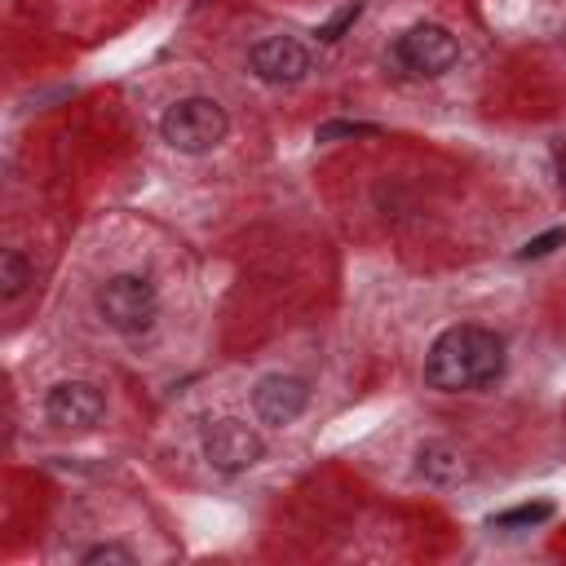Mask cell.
I'll use <instances>...</instances> for the list:
<instances>
[{"instance_id":"cell-1","label":"cell","mask_w":566,"mask_h":566,"mask_svg":"<svg viewBox=\"0 0 566 566\" xmlns=\"http://www.w3.org/2000/svg\"><path fill=\"white\" fill-rule=\"evenodd\" d=\"M504 371V340L478 323H460L447 327L424 358V380L442 394H460V389H482L491 380H500Z\"/></svg>"},{"instance_id":"cell-2","label":"cell","mask_w":566,"mask_h":566,"mask_svg":"<svg viewBox=\"0 0 566 566\" xmlns=\"http://www.w3.org/2000/svg\"><path fill=\"white\" fill-rule=\"evenodd\" d=\"M226 128H230V119H226L221 102H212V97H181V102L168 106L164 119H159L164 142H168L172 150H181V155H203V150H212V146L226 137Z\"/></svg>"},{"instance_id":"cell-3","label":"cell","mask_w":566,"mask_h":566,"mask_svg":"<svg viewBox=\"0 0 566 566\" xmlns=\"http://www.w3.org/2000/svg\"><path fill=\"white\" fill-rule=\"evenodd\" d=\"M97 314L106 327L133 336V332H146L159 314V296H155V283L142 279V274H115L97 287Z\"/></svg>"},{"instance_id":"cell-4","label":"cell","mask_w":566,"mask_h":566,"mask_svg":"<svg viewBox=\"0 0 566 566\" xmlns=\"http://www.w3.org/2000/svg\"><path fill=\"white\" fill-rule=\"evenodd\" d=\"M394 57H398V66H402L407 75H442V71L455 66L460 44H455V35H451L447 27L420 22V27H411V31L398 35Z\"/></svg>"},{"instance_id":"cell-5","label":"cell","mask_w":566,"mask_h":566,"mask_svg":"<svg viewBox=\"0 0 566 566\" xmlns=\"http://www.w3.org/2000/svg\"><path fill=\"white\" fill-rule=\"evenodd\" d=\"M261 451H265L261 433H256L252 424H243V420H217V424L203 429V455H208L212 469H221V473H243V469H252V464L261 460Z\"/></svg>"},{"instance_id":"cell-6","label":"cell","mask_w":566,"mask_h":566,"mask_svg":"<svg viewBox=\"0 0 566 566\" xmlns=\"http://www.w3.org/2000/svg\"><path fill=\"white\" fill-rule=\"evenodd\" d=\"M248 62H252L256 80H265V84H296V80L310 75V49L296 35H265V40H256Z\"/></svg>"},{"instance_id":"cell-7","label":"cell","mask_w":566,"mask_h":566,"mask_svg":"<svg viewBox=\"0 0 566 566\" xmlns=\"http://www.w3.org/2000/svg\"><path fill=\"white\" fill-rule=\"evenodd\" d=\"M44 416H49L57 429H93V424L106 416V402H102V394H97L88 380H62V385L49 389Z\"/></svg>"},{"instance_id":"cell-8","label":"cell","mask_w":566,"mask_h":566,"mask_svg":"<svg viewBox=\"0 0 566 566\" xmlns=\"http://www.w3.org/2000/svg\"><path fill=\"white\" fill-rule=\"evenodd\" d=\"M305 402H310V389H305L301 376L274 371V376H265V380L252 389V407H256L261 424H292V420L305 411Z\"/></svg>"},{"instance_id":"cell-9","label":"cell","mask_w":566,"mask_h":566,"mask_svg":"<svg viewBox=\"0 0 566 566\" xmlns=\"http://www.w3.org/2000/svg\"><path fill=\"white\" fill-rule=\"evenodd\" d=\"M416 473L429 478V482L451 486V482L469 478V464H464V455H460L451 442H424V447L416 451Z\"/></svg>"},{"instance_id":"cell-10","label":"cell","mask_w":566,"mask_h":566,"mask_svg":"<svg viewBox=\"0 0 566 566\" xmlns=\"http://www.w3.org/2000/svg\"><path fill=\"white\" fill-rule=\"evenodd\" d=\"M27 283H31V261L18 248H4L0 252V296L13 301V296L27 292Z\"/></svg>"},{"instance_id":"cell-11","label":"cell","mask_w":566,"mask_h":566,"mask_svg":"<svg viewBox=\"0 0 566 566\" xmlns=\"http://www.w3.org/2000/svg\"><path fill=\"white\" fill-rule=\"evenodd\" d=\"M548 517H553V504H548V500H535V504H517V509L495 513L491 526H500V531H509V526H539V522H548Z\"/></svg>"},{"instance_id":"cell-12","label":"cell","mask_w":566,"mask_h":566,"mask_svg":"<svg viewBox=\"0 0 566 566\" xmlns=\"http://www.w3.org/2000/svg\"><path fill=\"white\" fill-rule=\"evenodd\" d=\"M566 243V226H553V230H544V234H535V239H526L522 248H517V256L522 261H539V256H548L553 248H562Z\"/></svg>"},{"instance_id":"cell-13","label":"cell","mask_w":566,"mask_h":566,"mask_svg":"<svg viewBox=\"0 0 566 566\" xmlns=\"http://www.w3.org/2000/svg\"><path fill=\"white\" fill-rule=\"evenodd\" d=\"M376 124H358V119H327L318 124V142H336V137H376Z\"/></svg>"},{"instance_id":"cell-14","label":"cell","mask_w":566,"mask_h":566,"mask_svg":"<svg viewBox=\"0 0 566 566\" xmlns=\"http://www.w3.org/2000/svg\"><path fill=\"white\" fill-rule=\"evenodd\" d=\"M358 13H363V4H358V0H354V4H345V9H336V13L318 27V40H323V44L340 40V35H345V27H354V22H358Z\"/></svg>"},{"instance_id":"cell-15","label":"cell","mask_w":566,"mask_h":566,"mask_svg":"<svg viewBox=\"0 0 566 566\" xmlns=\"http://www.w3.org/2000/svg\"><path fill=\"white\" fill-rule=\"evenodd\" d=\"M80 562H84V566H102V562H115V566H133L137 557H133V548H124V544H97V548H88Z\"/></svg>"},{"instance_id":"cell-16","label":"cell","mask_w":566,"mask_h":566,"mask_svg":"<svg viewBox=\"0 0 566 566\" xmlns=\"http://www.w3.org/2000/svg\"><path fill=\"white\" fill-rule=\"evenodd\" d=\"M557 186H562V190H566V146H562V150H557Z\"/></svg>"}]
</instances>
